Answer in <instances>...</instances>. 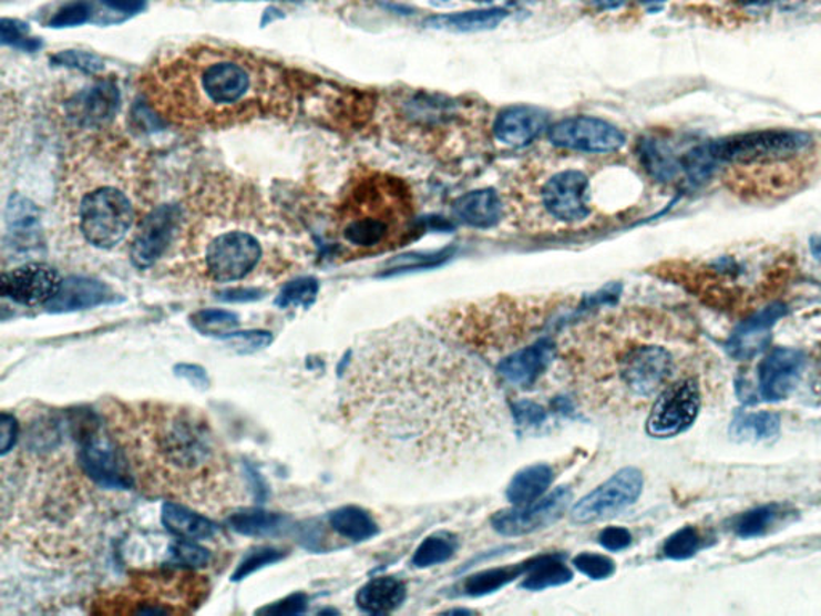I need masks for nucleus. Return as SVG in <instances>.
Here are the masks:
<instances>
[{"mask_svg":"<svg viewBox=\"0 0 821 616\" xmlns=\"http://www.w3.org/2000/svg\"><path fill=\"white\" fill-rule=\"evenodd\" d=\"M339 411L379 456L421 469L475 460L511 425L496 378L468 350L418 326L386 329L351 352Z\"/></svg>","mask_w":821,"mask_h":616,"instance_id":"obj_1","label":"nucleus"},{"mask_svg":"<svg viewBox=\"0 0 821 616\" xmlns=\"http://www.w3.org/2000/svg\"><path fill=\"white\" fill-rule=\"evenodd\" d=\"M164 259L171 277L198 288L275 283L302 264V239L250 181L209 172L183 199ZM260 289V288H257Z\"/></svg>","mask_w":821,"mask_h":616,"instance_id":"obj_2","label":"nucleus"},{"mask_svg":"<svg viewBox=\"0 0 821 616\" xmlns=\"http://www.w3.org/2000/svg\"><path fill=\"white\" fill-rule=\"evenodd\" d=\"M138 88L157 120L189 132L286 120L300 100V85L288 68L217 44L164 53L143 71Z\"/></svg>","mask_w":821,"mask_h":616,"instance_id":"obj_3","label":"nucleus"},{"mask_svg":"<svg viewBox=\"0 0 821 616\" xmlns=\"http://www.w3.org/2000/svg\"><path fill=\"white\" fill-rule=\"evenodd\" d=\"M102 418L143 493L211 514L243 504L246 493L232 456L196 408L110 400Z\"/></svg>","mask_w":821,"mask_h":616,"instance_id":"obj_4","label":"nucleus"},{"mask_svg":"<svg viewBox=\"0 0 821 616\" xmlns=\"http://www.w3.org/2000/svg\"><path fill=\"white\" fill-rule=\"evenodd\" d=\"M663 338L661 318L639 308H609L573 325L557 342V367L569 396L595 417H629L676 372Z\"/></svg>","mask_w":821,"mask_h":616,"instance_id":"obj_5","label":"nucleus"},{"mask_svg":"<svg viewBox=\"0 0 821 616\" xmlns=\"http://www.w3.org/2000/svg\"><path fill=\"white\" fill-rule=\"evenodd\" d=\"M150 157L131 138L99 129L79 135L61 170V220L81 245L110 253L153 211Z\"/></svg>","mask_w":821,"mask_h":616,"instance_id":"obj_6","label":"nucleus"},{"mask_svg":"<svg viewBox=\"0 0 821 616\" xmlns=\"http://www.w3.org/2000/svg\"><path fill=\"white\" fill-rule=\"evenodd\" d=\"M63 446H21L12 474L3 471V538L50 558L84 553L100 519L92 480L61 454Z\"/></svg>","mask_w":821,"mask_h":616,"instance_id":"obj_7","label":"nucleus"},{"mask_svg":"<svg viewBox=\"0 0 821 616\" xmlns=\"http://www.w3.org/2000/svg\"><path fill=\"white\" fill-rule=\"evenodd\" d=\"M414 227L410 186L386 172L358 171L336 203L335 249L347 260L381 256L407 245Z\"/></svg>","mask_w":821,"mask_h":616,"instance_id":"obj_8","label":"nucleus"},{"mask_svg":"<svg viewBox=\"0 0 821 616\" xmlns=\"http://www.w3.org/2000/svg\"><path fill=\"white\" fill-rule=\"evenodd\" d=\"M565 306L566 300L558 297H491L444 308L432 324L441 336L468 352L501 361L530 346V340H537Z\"/></svg>","mask_w":821,"mask_h":616,"instance_id":"obj_9","label":"nucleus"},{"mask_svg":"<svg viewBox=\"0 0 821 616\" xmlns=\"http://www.w3.org/2000/svg\"><path fill=\"white\" fill-rule=\"evenodd\" d=\"M209 583L206 576L192 568H156L138 572L124 586L93 599L92 614L188 615L207 599Z\"/></svg>","mask_w":821,"mask_h":616,"instance_id":"obj_10","label":"nucleus"},{"mask_svg":"<svg viewBox=\"0 0 821 616\" xmlns=\"http://www.w3.org/2000/svg\"><path fill=\"white\" fill-rule=\"evenodd\" d=\"M812 135L791 129H763L709 140L717 167L799 160L812 148Z\"/></svg>","mask_w":821,"mask_h":616,"instance_id":"obj_11","label":"nucleus"},{"mask_svg":"<svg viewBox=\"0 0 821 616\" xmlns=\"http://www.w3.org/2000/svg\"><path fill=\"white\" fill-rule=\"evenodd\" d=\"M700 387L695 379L673 382L656 397L647 419L648 435L669 439L691 428L700 413Z\"/></svg>","mask_w":821,"mask_h":616,"instance_id":"obj_12","label":"nucleus"},{"mask_svg":"<svg viewBox=\"0 0 821 616\" xmlns=\"http://www.w3.org/2000/svg\"><path fill=\"white\" fill-rule=\"evenodd\" d=\"M642 489L644 475L639 469H623L572 509V521L576 524H593L613 517L633 506L639 500Z\"/></svg>","mask_w":821,"mask_h":616,"instance_id":"obj_13","label":"nucleus"},{"mask_svg":"<svg viewBox=\"0 0 821 616\" xmlns=\"http://www.w3.org/2000/svg\"><path fill=\"white\" fill-rule=\"evenodd\" d=\"M181 218V204L154 206L129 243L132 264L140 270H148L164 259L174 245Z\"/></svg>","mask_w":821,"mask_h":616,"instance_id":"obj_14","label":"nucleus"},{"mask_svg":"<svg viewBox=\"0 0 821 616\" xmlns=\"http://www.w3.org/2000/svg\"><path fill=\"white\" fill-rule=\"evenodd\" d=\"M541 206L547 216L565 225L586 220L591 214L589 178L578 170L551 175L541 188Z\"/></svg>","mask_w":821,"mask_h":616,"instance_id":"obj_15","label":"nucleus"},{"mask_svg":"<svg viewBox=\"0 0 821 616\" xmlns=\"http://www.w3.org/2000/svg\"><path fill=\"white\" fill-rule=\"evenodd\" d=\"M548 140L558 148L579 153H612L626 142L616 125L591 116L562 120L548 129Z\"/></svg>","mask_w":821,"mask_h":616,"instance_id":"obj_16","label":"nucleus"},{"mask_svg":"<svg viewBox=\"0 0 821 616\" xmlns=\"http://www.w3.org/2000/svg\"><path fill=\"white\" fill-rule=\"evenodd\" d=\"M63 279L52 265L27 263L7 270L0 279V292L20 306H47L59 294Z\"/></svg>","mask_w":821,"mask_h":616,"instance_id":"obj_17","label":"nucleus"},{"mask_svg":"<svg viewBox=\"0 0 821 616\" xmlns=\"http://www.w3.org/2000/svg\"><path fill=\"white\" fill-rule=\"evenodd\" d=\"M572 497L568 489H558L525 506L497 512L493 517L494 530L504 536H522L546 528L562 517L572 503Z\"/></svg>","mask_w":821,"mask_h":616,"instance_id":"obj_18","label":"nucleus"},{"mask_svg":"<svg viewBox=\"0 0 821 616\" xmlns=\"http://www.w3.org/2000/svg\"><path fill=\"white\" fill-rule=\"evenodd\" d=\"M6 247L18 260L38 259L44 253L41 213L35 204L20 195H13L7 204Z\"/></svg>","mask_w":821,"mask_h":616,"instance_id":"obj_19","label":"nucleus"},{"mask_svg":"<svg viewBox=\"0 0 821 616\" xmlns=\"http://www.w3.org/2000/svg\"><path fill=\"white\" fill-rule=\"evenodd\" d=\"M557 365V343L541 338L497 361V374L519 389H533Z\"/></svg>","mask_w":821,"mask_h":616,"instance_id":"obj_20","label":"nucleus"},{"mask_svg":"<svg viewBox=\"0 0 821 616\" xmlns=\"http://www.w3.org/2000/svg\"><path fill=\"white\" fill-rule=\"evenodd\" d=\"M805 367V355L801 350H773L763 358L759 367V393L766 401L788 399L801 381Z\"/></svg>","mask_w":821,"mask_h":616,"instance_id":"obj_21","label":"nucleus"},{"mask_svg":"<svg viewBox=\"0 0 821 616\" xmlns=\"http://www.w3.org/2000/svg\"><path fill=\"white\" fill-rule=\"evenodd\" d=\"M787 311L784 304L773 302L759 310L758 314L746 318L727 340V352L731 358L740 361L751 360L756 355L763 352L772 339L773 326L787 315Z\"/></svg>","mask_w":821,"mask_h":616,"instance_id":"obj_22","label":"nucleus"},{"mask_svg":"<svg viewBox=\"0 0 821 616\" xmlns=\"http://www.w3.org/2000/svg\"><path fill=\"white\" fill-rule=\"evenodd\" d=\"M547 127V116L543 110L534 106H511L497 114L494 121V137L507 146L528 145L543 134Z\"/></svg>","mask_w":821,"mask_h":616,"instance_id":"obj_23","label":"nucleus"},{"mask_svg":"<svg viewBox=\"0 0 821 616\" xmlns=\"http://www.w3.org/2000/svg\"><path fill=\"white\" fill-rule=\"evenodd\" d=\"M76 106L71 117L78 121L84 132L106 129L120 106V91L113 82L102 81L93 85L91 91L82 93Z\"/></svg>","mask_w":821,"mask_h":616,"instance_id":"obj_24","label":"nucleus"},{"mask_svg":"<svg viewBox=\"0 0 821 616\" xmlns=\"http://www.w3.org/2000/svg\"><path fill=\"white\" fill-rule=\"evenodd\" d=\"M114 292L103 285L102 281L84 277H71L63 279L59 294L47 304V310L53 314L64 311L85 310L111 302Z\"/></svg>","mask_w":821,"mask_h":616,"instance_id":"obj_25","label":"nucleus"},{"mask_svg":"<svg viewBox=\"0 0 821 616\" xmlns=\"http://www.w3.org/2000/svg\"><path fill=\"white\" fill-rule=\"evenodd\" d=\"M453 213L469 227L490 228L501 220L502 203L494 189H476L461 196L454 203Z\"/></svg>","mask_w":821,"mask_h":616,"instance_id":"obj_26","label":"nucleus"},{"mask_svg":"<svg viewBox=\"0 0 821 616\" xmlns=\"http://www.w3.org/2000/svg\"><path fill=\"white\" fill-rule=\"evenodd\" d=\"M407 599V586L393 576H379L366 583L357 594L358 608L366 614L382 615L397 610Z\"/></svg>","mask_w":821,"mask_h":616,"instance_id":"obj_27","label":"nucleus"},{"mask_svg":"<svg viewBox=\"0 0 821 616\" xmlns=\"http://www.w3.org/2000/svg\"><path fill=\"white\" fill-rule=\"evenodd\" d=\"M161 519L168 532L183 540L203 541L214 538L217 528L214 522L185 504L166 501Z\"/></svg>","mask_w":821,"mask_h":616,"instance_id":"obj_28","label":"nucleus"},{"mask_svg":"<svg viewBox=\"0 0 821 616\" xmlns=\"http://www.w3.org/2000/svg\"><path fill=\"white\" fill-rule=\"evenodd\" d=\"M642 166L651 178L658 182H670L683 172L680 156L674 153L668 143L658 138H644L639 145Z\"/></svg>","mask_w":821,"mask_h":616,"instance_id":"obj_29","label":"nucleus"},{"mask_svg":"<svg viewBox=\"0 0 821 616\" xmlns=\"http://www.w3.org/2000/svg\"><path fill=\"white\" fill-rule=\"evenodd\" d=\"M554 480V472L546 464L530 465L520 471L507 486V500L514 506H525L543 497Z\"/></svg>","mask_w":821,"mask_h":616,"instance_id":"obj_30","label":"nucleus"},{"mask_svg":"<svg viewBox=\"0 0 821 616\" xmlns=\"http://www.w3.org/2000/svg\"><path fill=\"white\" fill-rule=\"evenodd\" d=\"M505 17H507V10L504 9L473 10V12L435 17L429 20V24H432V28L448 31H486L496 28Z\"/></svg>","mask_w":821,"mask_h":616,"instance_id":"obj_31","label":"nucleus"},{"mask_svg":"<svg viewBox=\"0 0 821 616\" xmlns=\"http://www.w3.org/2000/svg\"><path fill=\"white\" fill-rule=\"evenodd\" d=\"M329 525L342 538L355 541H366L372 538L378 533V524L374 519L357 506H346L337 509L329 514Z\"/></svg>","mask_w":821,"mask_h":616,"instance_id":"obj_32","label":"nucleus"},{"mask_svg":"<svg viewBox=\"0 0 821 616\" xmlns=\"http://www.w3.org/2000/svg\"><path fill=\"white\" fill-rule=\"evenodd\" d=\"M286 517L275 512L260 511V509H244L233 512L228 517V525L236 533L244 536H271L283 530Z\"/></svg>","mask_w":821,"mask_h":616,"instance_id":"obj_33","label":"nucleus"},{"mask_svg":"<svg viewBox=\"0 0 821 616\" xmlns=\"http://www.w3.org/2000/svg\"><path fill=\"white\" fill-rule=\"evenodd\" d=\"M572 579L573 572L569 571L568 565L562 558L548 555V557L532 562L528 575H526L522 586L530 591H541L552 586L565 585Z\"/></svg>","mask_w":821,"mask_h":616,"instance_id":"obj_34","label":"nucleus"},{"mask_svg":"<svg viewBox=\"0 0 821 616\" xmlns=\"http://www.w3.org/2000/svg\"><path fill=\"white\" fill-rule=\"evenodd\" d=\"M781 428L780 414L772 411L738 414L730 425V433L740 440H769L778 435Z\"/></svg>","mask_w":821,"mask_h":616,"instance_id":"obj_35","label":"nucleus"},{"mask_svg":"<svg viewBox=\"0 0 821 616\" xmlns=\"http://www.w3.org/2000/svg\"><path fill=\"white\" fill-rule=\"evenodd\" d=\"M530 565L517 564L511 567L491 568V571L475 573L465 582V593L471 596H485L493 591L501 589L507 583L514 582L523 573L528 572Z\"/></svg>","mask_w":821,"mask_h":616,"instance_id":"obj_36","label":"nucleus"},{"mask_svg":"<svg viewBox=\"0 0 821 616\" xmlns=\"http://www.w3.org/2000/svg\"><path fill=\"white\" fill-rule=\"evenodd\" d=\"M456 550L458 543L453 535L447 532L435 533L422 541L412 557V564L418 568L433 567V565L450 561Z\"/></svg>","mask_w":821,"mask_h":616,"instance_id":"obj_37","label":"nucleus"},{"mask_svg":"<svg viewBox=\"0 0 821 616\" xmlns=\"http://www.w3.org/2000/svg\"><path fill=\"white\" fill-rule=\"evenodd\" d=\"M780 506L769 504V506L751 509L745 514L738 515L733 522V532L740 538H756L762 536L770 528L778 517H780Z\"/></svg>","mask_w":821,"mask_h":616,"instance_id":"obj_38","label":"nucleus"},{"mask_svg":"<svg viewBox=\"0 0 821 616\" xmlns=\"http://www.w3.org/2000/svg\"><path fill=\"white\" fill-rule=\"evenodd\" d=\"M320 285L314 277H299L286 283L276 297L275 304L279 308L305 307L308 308L317 300Z\"/></svg>","mask_w":821,"mask_h":616,"instance_id":"obj_39","label":"nucleus"},{"mask_svg":"<svg viewBox=\"0 0 821 616\" xmlns=\"http://www.w3.org/2000/svg\"><path fill=\"white\" fill-rule=\"evenodd\" d=\"M192 325L203 335L224 338L239 325V318L233 311L213 308V310H201L193 315Z\"/></svg>","mask_w":821,"mask_h":616,"instance_id":"obj_40","label":"nucleus"},{"mask_svg":"<svg viewBox=\"0 0 821 616\" xmlns=\"http://www.w3.org/2000/svg\"><path fill=\"white\" fill-rule=\"evenodd\" d=\"M701 546L702 541L698 530L694 526H685V528L679 530L666 540L663 553L666 557L674 558V561H685V558L694 557L701 550Z\"/></svg>","mask_w":821,"mask_h":616,"instance_id":"obj_41","label":"nucleus"},{"mask_svg":"<svg viewBox=\"0 0 821 616\" xmlns=\"http://www.w3.org/2000/svg\"><path fill=\"white\" fill-rule=\"evenodd\" d=\"M285 557L283 551L275 550V547H259V550L250 551L246 557L243 558L242 564L238 565L236 572L233 573V582H242L247 578L250 573L260 571L265 565L275 564V562L281 561Z\"/></svg>","mask_w":821,"mask_h":616,"instance_id":"obj_42","label":"nucleus"},{"mask_svg":"<svg viewBox=\"0 0 821 616\" xmlns=\"http://www.w3.org/2000/svg\"><path fill=\"white\" fill-rule=\"evenodd\" d=\"M171 554L181 567L186 568L206 567L211 562L209 551L201 547L193 540H178L177 543L172 544Z\"/></svg>","mask_w":821,"mask_h":616,"instance_id":"obj_43","label":"nucleus"},{"mask_svg":"<svg viewBox=\"0 0 821 616\" xmlns=\"http://www.w3.org/2000/svg\"><path fill=\"white\" fill-rule=\"evenodd\" d=\"M100 9H103L96 23H120L127 20L129 17L142 12L145 9L146 0H99Z\"/></svg>","mask_w":821,"mask_h":616,"instance_id":"obj_44","label":"nucleus"},{"mask_svg":"<svg viewBox=\"0 0 821 616\" xmlns=\"http://www.w3.org/2000/svg\"><path fill=\"white\" fill-rule=\"evenodd\" d=\"M92 9L93 6L89 0H76V2L68 3V6L60 9L57 16L50 20V27H79V24L85 23V21H92Z\"/></svg>","mask_w":821,"mask_h":616,"instance_id":"obj_45","label":"nucleus"},{"mask_svg":"<svg viewBox=\"0 0 821 616\" xmlns=\"http://www.w3.org/2000/svg\"><path fill=\"white\" fill-rule=\"evenodd\" d=\"M573 565L593 579H605L615 573V562L607 555L583 553L576 555Z\"/></svg>","mask_w":821,"mask_h":616,"instance_id":"obj_46","label":"nucleus"},{"mask_svg":"<svg viewBox=\"0 0 821 616\" xmlns=\"http://www.w3.org/2000/svg\"><path fill=\"white\" fill-rule=\"evenodd\" d=\"M0 30H2V42L6 45L17 47L27 52H34L41 47L38 39L31 38L28 24L20 23V21L3 20Z\"/></svg>","mask_w":821,"mask_h":616,"instance_id":"obj_47","label":"nucleus"},{"mask_svg":"<svg viewBox=\"0 0 821 616\" xmlns=\"http://www.w3.org/2000/svg\"><path fill=\"white\" fill-rule=\"evenodd\" d=\"M222 339L227 340L229 347L238 353H253L270 346L274 336L267 331L228 332Z\"/></svg>","mask_w":821,"mask_h":616,"instance_id":"obj_48","label":"nucleus"},{"mask_svg":"<svg viewBox=\"0 0 821 616\" xmlns=\"http://www.w3.org/2000/svg\"><path fill=\"white\" fill-rule=\"evenodd\" d=\"M53 62L68 68H76V70L84 71L88 74L100 73L105 68V64H103L99 57L85 52H71V50L53 57Z\"/></svg>","mask_w":821,"mask_h":616,"instance_id":"obj_49","label":"nucleus"},{"mask_svg":"<svg viewBox=\"0 0 821 616\" xmlns=\"http://www.w3.org/2000/svg\"><path fill=\"white\" fill-rule=\"evenodd\" d=\"M0 429H2L0 454L6 458L16 448L18 439H20V424H18V419L13 414L2 413Z\"/></svg>","mask_w":821,"mask_h":616,"instance_id":"obj_50","label":"nucleus"},{"mask_svg":"<svg viewBox=\"0 0 821 616\" xmlns=\"http://www.w3.org/2000/svg\"><path fill=\"white\" fill-rule=\"evenodd\" d=\"M598 541H601L605 550L616 553V551H623L629 547V544L633 543V536H630V533L626 528H622V526H608V528H605L601 533Z\"/></svg>","mask_w":821,"mask_h":616,"instance_id":"obj_51","label":"nucleus"},{"mask_svg":"<svg viewBox=\"0 0 821 616\" xmlns=\"http://www.w3.org/2000/svg\"><path fill=\"white\" fill-rule=\"evenodd\" d=\"M305 607H307V597L304 594H294L271 607L261 608L259 614L297 615L304 614Z\"/></svg>","mask_w":821,"mask_h":616,"instance_id":"obj_52","label":"nucleus"},{"mask_svg":"<svg viewBox=\"0 0 821 616\" xmlns=\"http://www.w3.org/2000/svg\"><path fill=\"white\" fill-rule=\"evenodd\" d=\"M174 371L175 374L181 376V378L183 379H186L189 384L199 387V389H206V387L209 386V379H207L206 370H203V368L198 367V365H177Z\"/></svg>","mask_w":821,"mask_h":616,"instance_id":"obj_53","label":"nucleus"},{"mask_svg":"<svg viewBox=\"0 0 821 616\" xmlns=\"http://www.w3.org/2000/svg\"><path fill=\"white\" fill-rule=\"evenodd\" d=\"M587 6L593 7L595 10L601 12H607V10H616L626 3V0H584Z\"/></svg>","mask_w":821,"mask_h":616,"instance_id":"obj_54","label":"nucleus"},{"mask_svg":"<svg viewBox=\"0 0 821 616\" xmlns=\"http://www.w3.org/2000/svg\"><path fill=\"white\" fill-rule=\"evenodd\" d=\"M812 254L817 257V259L821 260V238H813L812 239Z\"/></svg>","mask_w":821,"mask_h":616,"instance_id":"obj_55","label":"nucleus"},{"mask_svg":"<svg viewBox=\"0 0 821 616\" xmlns=\"http://www.w3.org/2000/svg\"><path fill=\"white\" fill-rule=\"evenodd\" d=\"M735 2L743 3V6H755V3L761 2V0H735Z\"/></svg>","mask_w":821,"mask_h":616,"instance_id":"obj_56","label":"nucleus"},{"mask_svg":"<svg viewBox=\"0 0 821 616\" xmlns=\"http://www.w3.org/2000/svg\"><path fill=\"white\" fill-rule=\"evenodd\" d=\"M647 6H658V3L665 2V0H644Z\"/></svg>","mask_w":821,"mask_h":616,"instance_id":"obj_57","label":"nucleus"}]
</instances>
